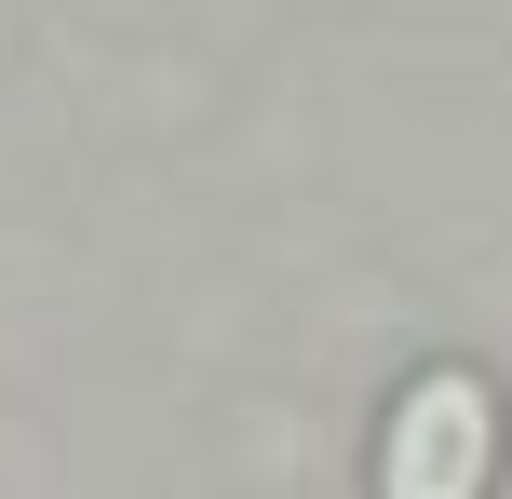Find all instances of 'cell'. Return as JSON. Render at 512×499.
Here are the masks:
<instances>
[{
    "mask_svg": "<svg viewBox=\"0 0 512 499\" xmlns=\"http://www.w3.org/2000/svg\"><path fill=\"white\" fill-rule=\"evenodd\" d=\"M378 499H486L499 486V392L472 365H418L378 419V459H364Z\"/></svg>",
    "mask_w": 512,
    "mask_h": 499,
    "instance_id": "6da1fadb",
    "label": "cell"
}]
</instances>
